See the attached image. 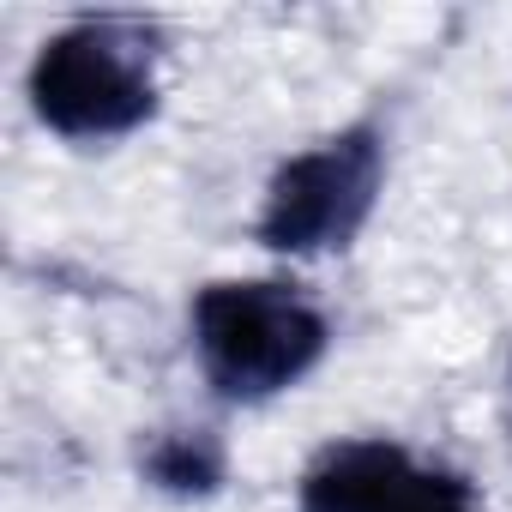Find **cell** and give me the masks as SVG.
<instances>
[{
    "label": "cell",
    "mask_w": 512,
    "mask_h": 512,
    "mask_svg": "<svg viewBox=\"0 0 512 512\" xmlns=\"http://www.w3.org/2000/svg\"><path fill=\"white\" fill-rule=\"evenodd\" d=\"M163 37L145 19H79L31 67L37 115L67 139H115L157 109Z\"/></svg>",
    "instance_id": "obj_1"
},
{
    "label": "cell",
    "mask_w": 512,
    "mask_h": 512,
    "mask_svg": "<svg viewBox=\"0 0 512 512\" xmlns=\"http://www.w3.org/2000/svg\"><path fill=\"white\" fill-rule=\"evenodd\" d=\"M193 344L217 398L260 404L326 356V320L290 284H205L193 302Z\"/></svg>",
    "instance_id": "obj_2"
},
{
    "label": "cell",
    "mask_w": 512,
    "mask_h": 512,
    "mask_svg": "<svg viewBox=\"0 0 512 512\" xmlns=\"http://www.w3.org/2000/svg\"><path fill=\"white\" fill-rule=\"evenodd\" d=\"M380 181H386V139L374 121H356L272 175L253 235L278 253L350 247L380 199Z\"/></svg>",
    "instance_id": "obj_3"
},
{
    "label": "cell",
    "mask_w": 512,
    "mask_h": 512,
    "mask_svg": "<svg viewBox=\"0 0 512 512\" xmlns=\"http://www.w3.org/2000/svg\"><path fill=\"white\" fill-rule=\"evenodd\" d=\"M296 512H476L470 482L392 440H338L302 476Z\"/></svg>",
    "instance_id": "obj_4"
},
{
    "label": "cell",
    "mask_w": 512,
    "mask_h": 512,
    "mask_svg": "<svg viewBox=\"0 0 512 512\" xmlns=\"http://www.w3.org/2000/svg\"><path fill=\"white\" fill-rule=\"evenodd\" d=\"M139 470H145V482H157L175 500H205V494L223 488L229 452H223V440L211 428H163V434L145 440Z\"/></svg>",
    "instance_id": "obj_5"
},
{
    "label": "cell",
    "mask_w": 512,
    "mask_h": 512,
    "mask_svg": "<svg viewBox=\"0 0 512 512\" xmlns=\"http://www.w3.org/2000/svg\"><path fill=\"white\" fill-rule=\"evenodd\" d=\"M506 416H512V368H506Z\"/></svg>",
    "instance_id": "obj_6"
}]
</instances>
